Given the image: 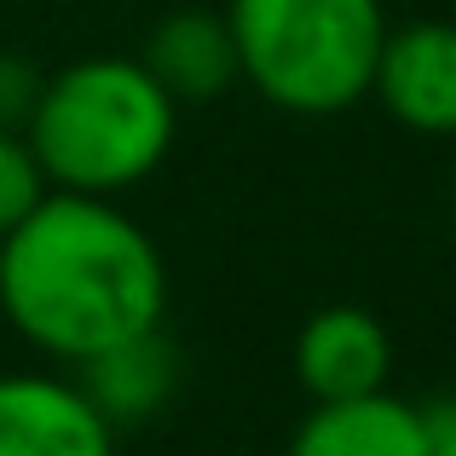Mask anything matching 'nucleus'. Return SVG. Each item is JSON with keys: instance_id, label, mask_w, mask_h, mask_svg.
I'll return each mask as SVG.
<instances>
[{"instance_id": "obj_1", "label": "nucleus", "mask_w": 456, "mask_h": 456, "mask_svg": "<svg viewBox=\"0 0 456 456\" xmlns=\"http://www.w3.org/2000/svg\"><path fill=\"white\" fill-rule=\"evenodd\" d=\"M0 306L29 346L76 364L162 323L167 272L110 197L46 191L0 237Z\"/></svg>"}, {"instance_id": "obj_2", "label": "nucleus", "mask_w": 456, "mask_h": 456, "mask_svg": "<svg viewBox=\"0 0 456 456\" xmlns=\"http://www.w3.org/2000/svg\"><path fill=\"white\" fill-rule=\"evenodd\" d=\"M174 110L179 104L139 58H81L41 81L23 139L53 191L116 197L162 167Z\"/></svg>"}, {"instance_id": "obj_3", "label": "nucleus", "mask_w": 456, "mask_h": 456, "mask_svg": "<svg viewBox=\"0 0 456 456\" xmlns=\"http://www.w3.org/2000/svg\"><path fill=\"white\" fill-rule=\"evenodd\" d=\"M243 81L289 116H335L376 81L387 41L381 0H232Z\"/></svg>"}, {"instance_id": "obj_4", "label": "nucleus", "mask_w": 456, "mask_h": 456, "mask_svg": "<svg viewBox=\"0 0 456 456\" xmlns=\"http://www.w3.org/2000/svg\"><path fill=\"white\" fill-rule=\"evenodd\" d=\"M370 93L411 134L456 139V23L422 18L404 29H387Z\"/></svg>"}, {"instance_id": "obj_5", "label": "nucleus", "mask_w": 456, "mask_h": 456, "mask_svg": "<svg viewBox=\"0 0 456 456\" xmlns=\"http://www.w3.org/2000/svg\"><path fill=\"white\" fill-rule=\"evenodd\" d=\"M0 456H116V434L76 381L0 376Z\"/></svg>"}, {"instance_id": "obj_6", "label": "nucleus", "mask_w": 456, "mask_h": 456, "mask_svg": "<svg viewBox=\"0 0 456 456\" xmlns=\"http://www.w3.org/2000/svg\"><path fill=\"white\" fill-rule=\"evenodd\" d=\"M76 387L110 422V434L116 428H145L151 416L167 411V399L179 387V346L167 341L162 323H151V330L122 335V341L76 358Z\"/></svg>"}, {"instance_id": "obj_7", "label": "nucleus", "mask_w": 456, "mask_h": 456, "mask_svg": "<svg viewBox=\"0 0 456 456\" xmlns=\"http://www.w3.org/2000/svg\"><path fill=\"white\" fill-rule=\"evenodd\" d=\"M393 370V341L376 312L364 306H323L301 323L295 341V376L312 393V404L381 393Z\"/></svg>"}, {"instance_id": "obj_8", "label": "nucleus", "mask_w": 456, "mask_h": 456, "mask_svg": "<svg viewBox=\"0 0 456 456\" xmlns=\"http://www.w3.org/2000/svg\"><path fill=\"white\" fill-rule=\"evenodd\" d=\"M289 456H428L422 404L381 393L312 404V416L295 428Z\"/></svg>"}, {"instance_id": "obj_9", "label": "nucleus", "mask_w": 456, "mask_h": 456, "mask_svg": "<svg viewBox=\"0 0 456 456\" xmlns=\"http://www.w3.org/2000/svg\"><path fill=\"white\" fill-rule=\"evenodd\" d=\"M139 64L151 69L156 87L174 104H208L232 81H243L232 23L220 12H174V18H162L151 29V46Z\"/></svg>"}, {"instance_id": "obj_10", "label": "nucleus", "mask_w": 456, "mask_h": 456, "mask_svg": "<svg viewBox=\"0 0 456 456\" xmlns=\"http://www.w3.org/2000/svg\"><path fill=\"white\" fill-rule=\"evenodd\" d=\"M41 197H46V174H41V162H35L29 139L0 127V237H6Z\"/></svg>"}, {"instance_id": "obj_11", "label": "nucleus", "mask_w": 456, "mask_h": 456, "mask_svg": "<svg viewBox=\"0 0 456 456\" xmlns=\"http://www.w3.org/2000/svg\"><path fill=\"white\" fill-rule=\"evenodd\" d=\"M35 99H41V76L18 53H0V127L23 134L35 116Z\"/></svg>"}, {"instance_id": "obj_12", "label": "nucleus", "mask_w": 456, "mask_h": 456, "mask_svg": "<svg viewBox=\"0 0 456 456\" xmlns=\"http://www.w3.org/2000/svg\"><path fill=\"white\" fill-rule=\"evenodd\" d=\"M422 422H428V456H456V399L422 404Z\"/></svg>"}, {"instance_id": "obj_13", "label": "nucleus", "mask_w": 456, "mask_h": 456, "mask_svg": "<svg viewBox=\"0 0 456 456\" xmlns=\"http://www.w3.org/2000/svg\"><path fill=\"white\" fill-rule=\"evenodd\" d=\"M451 202H456V179H451Z\"/></svg>"}]
</instances>
